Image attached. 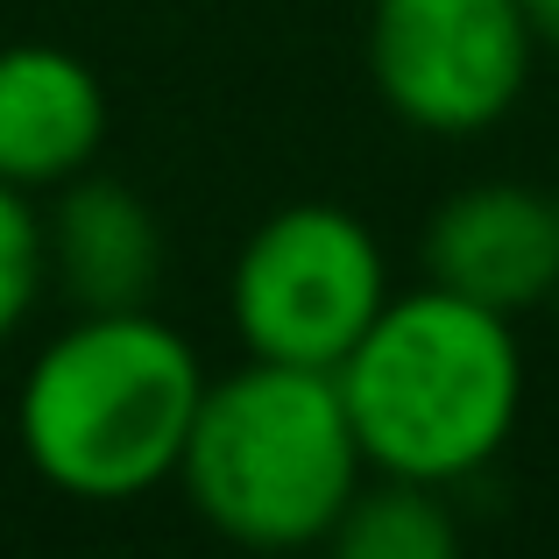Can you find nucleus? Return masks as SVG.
<instances>
[{
	"instance_id": "nucleus-1",
	"label": "nucleus",
	"mask_w": 559,
	"mask_h": 559,
	"mask_svg": "<svg viewBox=\"0 0 559 559\" xmlns=\"http://www.w3.org/2000/svg\"><path fill=\"white\" fill-rule=\"evenodd\" d=\"M333 382L376 475L453 489L518 432L524 347L503 312L425 284L382 305Z\"/></svg>"
},
{
	"instance_id": "nucleus-2",
	"label": "nucleus",
	"mask_w": 559,
	"mask_h": 559,
	"mask_svg": "<svg viewBox=\"0 0 559 559\" xmlns=\"http://www.w3.org/2000/svg\"><path fill=\"white\" fill-rule=\"evenodd\" d=\"M199 396V355L150 305L85 312L28 361L14 432L50 489L79 503H128L178 475Z\"/></svg>"
},
{
	"instance_id": "nucleus-3",
	"label": "nucleus",
	"mask_w": 559,
	"mask_h": 559,
	"mask_svg": "<svg viewBox=\"0 0 559 559\" xmlns=\"http://www.w3.org/2000/svg\"><path fill=\"white\" fill-rule=\"evenodd\" d=\"M369 461L326 369L255 361L205 382L178 481L205 524L248 552H305L361 489Z\"/></svg>"
},
{
	"instance_id": "nucleus-4",
	"label": "nucleus",
	"mask_w": 559,
	"mask_h": 559,
	"mask_svg": "<svg viewBox=\"0 0 559 559\" xmlns=\"http://www.w3.org/2000/svg\"><path fill=\"white\" fill-rule=\"evenodd\" d=\"M390 305V262L369 219L326 199L276 205L241 241L227 276V312L255 361L341 369L347 347Z\"/></svg>"
},
{
	"instance_id": "nucleus-5",
	"label": "nucleus",
	"mask_w": 559,
	"mask_h": 559,
	"mask_svg": "<svg viewBox=\"0 0 559 559\" xmlns=\"http://www.w3.org/2000/svg\"><path fill=\"white\" fill-rule=\"evenodd\" d=\"M538 36L518 0H376L369 79L396 121L425 135H481L532 85Z\"/></svg>"
},
{
	"instance_id": "nucleus-6",
	"label": "nucleus",
	"mask_w": 559,
	"mask_h": 559,
	"mask_svg": "<svg viewBox=\"0 0 559 559\" xmlns=\"http://www.w3.org/2000/svg\"><path fill=\"white\" fill-rule=\"evenodd\" d=\"M425 284L518 319L559 290V213L532 185H461L425 219Z\"/></svg>"
},
{
	"instance_id": "nucleus-7",
	"label": "nucleus",
	"mask_w": 559,
	"mask_h": 559,
	"mask_svg": "<svg viewBox=\"0 0 559 559\" xmlns=\"http://www.w3.org/2000/svg\"><path fill=\"white\" fill-rule=\"evenodd\" d=\"M107 142V93L93 64L57 43L0 50V185H71Z\"/></svg>"
},
{
	"instance_id": "nucleus-8",
	"label": "nucleus",
	"mask_w": 559,
	"mask_h": 559,
	"mask_svg": "<svg viewBox=\"0 0 559 559\" xmlns=\"http://www.w3.org/2000/svg\"><path fill=\"white\" fill-rule=\"evenodd\" d=\"M43 255L85 312H135L150 305L156 270H164V234L142 191L79 170L64 199L43 213Z\"/></svg>"
},
{
	"instance_id": "nucleus-9",
	"label": "nucleus",
	"mask_w": 559,
	"mask_h": 559,
	"mask_svg": "<svg viewBox=\"0 0 559 559\" xmlns=\"http://www.w3.org/2000/svg\"><path fill=\"white\" fill-rule=\"evenodd\" d=\"M326 559H461V518L432 481L382 475L347 496V510L319 538Z\"/></svg>"
},
{
	"instance_id": "nucleus-10",
	"label": "nucleus",
	"mask_w": 559,
	"mask_h": 559,
	"mask_svg": "<svg viewBox=\"0 0 559 559\" xmlns=\"http://www.w3.org/2000/svg\"><path fill=\"white\" fill-rule=\"evenodd\" d=\"M50 255H43V213L22 185H0V341L36 312Z\"/></svg>"
},
{
	"instance_id": "nucleus-11",
	"label": "nucleus",
	"mask_w": 559,
	"mask_h": 559,
	"mask_svg": "<svg viewBox=\"0 0 559 559\" xmlns=\"http://www.w3.org/2000/svg\"><path fill=\"white\" fill-rule=\"evenodd\" d=\"M518 8H524V22H532L538 50H559V0H518Z\"/></svg>"
},
{
	"instance_id": "nucleus-12",
	"label": "nucleus",
	"mask_w": 559,
	"mask_h": 559,
	"mask_svg": "<svg viewBox=\"0 0 559 559\" xmlns=\"http://www.w3.org/2000/svg\"><path fill=\"white\" fill-rule=\"evenodd\" d=\"M552 319H559V290H552Z\"/></svg>"
},
{
	"instance_id": "nucleus-13",
	"label": "nucleus",
	"mask_w": 559,
	"mask_h": 559,
	"mask_svg": "<svg viewBox=\"0 0 559 559\" xmlns=\"http://www.w3.org/2000/svg\"><path fill=\"white\" fill-rule=\"evenodd\" d=\"M552 213H559V191H552Z\"/></svg>"
}]
</instances>
